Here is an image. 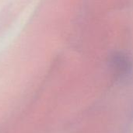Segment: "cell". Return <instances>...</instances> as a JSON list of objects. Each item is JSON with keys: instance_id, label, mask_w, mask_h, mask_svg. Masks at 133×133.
Instances as JSON below:
<instances>
[{"instance_id": "cell-1", "label": "cell", "mask_w": 133, "mask_h": 133, "mask_svg": "<svg viewBox=\"0 0 133 133\" xmlns=\"http://www.w3.org/2000/svg\"><path fill=\"white\" fill-rule=\"evenodd\" d=\"M113 62L117 69L121 72H126L130 67V62L125 55H117L114 58Z\"/></svg>"}]
</instances>
